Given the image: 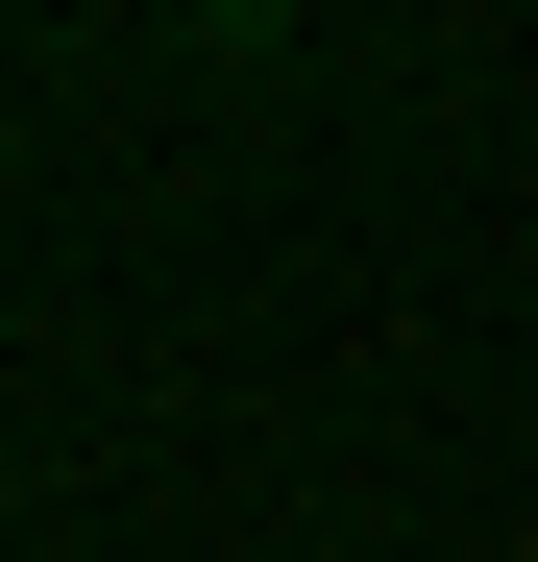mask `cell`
Segmentation results:
<instances>
[]
</instances>
